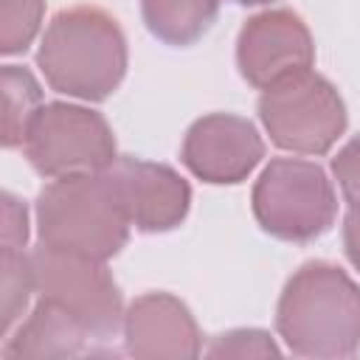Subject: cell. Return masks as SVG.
Masks as SVG:
<instances>
[{"label":"cell","instance_id":"6da1fadb","mask_svg":"<svg viewBox=\"0 0 360 360\" xmlns=\"http://www.w3.org/2000/svg\"><path fill=\"white\" fill-rule=\"evenodd\" d=\"M37 68L51 90L79 98H110L127 73V37L112 14L98 6H73L48 22Z\"/></svg>","mask_w":360,"mask_h":360},{"label":"cell","instance_id":"7a4b0ae2","mask_svg":"<svg viewBox=\"0 0 360 360\" xmlns=\"http://www.w3.org/2000/svg\"><path fill=\"white\" fill-rule=\"evenodd\" d=\"M276 329L298 357H352L360 349V287L332 262H307L281 290Z\"/></svg>","mask_w":360,"mask_h":360},{"label":"cell","instance_id":"3957f363","mask_svg":"<svg viewBox=\"0 0 360 360\" xmlns=\"http://www.w3.org/2000/svg\"><path fill=\"white\" fill-rule=\"evenodd\" d=\"M39 245L107 262L129 239V217L107 172L51 180L34 205Z\"/></svg>","mask_w":360,"mask_h":360},{"label":"cell","instance_id":"277c9868","mask_svg":"<svg viewBox=\"0 0 360 360\" xmlns=\"http://www.w3.org/2000/svg\"><path fill=\"white\" fill-rule=\"evenodd\" d=\"M253 217L281 242H312L338 217V194L326 172L304 158H273L253 183Z\"/></svg>","mask_w":360,"mask_h":360},{"label":"cell","instance_id":"5b68a950","mask_svg":"<svg viewBox=\"0 0 360 360\" xmlns=\"http://www.w3.org/2000/svg\"><path fill=\"white\" fill-rule=\"evenodd\" d=\"M256 110L270 141L292 155H326L349 124L340 93L312 68L262 90Z\"/></svg>","mask_w":360,"mask_h":360},{"label":"cell","instance_id":"8992f818","mask_svg":"<svg viewBox=\"0 0 360 360\" xmlns=\"http://www.w3.org/2000/svg\"><path fill=\"white\" fill-rule=\"evenodd\" d=\"M22 155L34 172L48 180L98 174L118 160L115 135L107 118L90 107L68 101L39 107L25 132Z\"/></svg>","mask_w":360,"mask_h":360},{"label":"cell","instance_id":"52a82bcc","mask_svg":"<svg viewBox=\"0 0 360 360\" xmlns=\"http://www.w3.org/2000/svg\"><path fill=\"white\" fill-rule=\"evenodd\" d=\"M31 273L34 292L79 321L93 340H107L124 326L121 290L104 262L39 245L31 250Z\"/></svg>","mask_w":360,"mask_h":360},{"label":"cell","instance_id":"ba28073f","mask_svg":"<svg viewBox=\"0 0 360 360\" xmlns=\"http://www.w3.org/2000/svg\"><path fill=\"white\" fill-rule=\"evenodd\" d=\"M312 62V34L290 8H267L250 17L236 37L239 76L256 90H267L295 73H304Z\"/></svg>","mask_w":360,"mask_h":360},{"label":"cell","instance_id":"9c48e42d","mask_svg":"<svg viewBox=\"0 0 360 360\" xmlns=\"http://www.w3.org/2000/svg\"><path fill=\"white\" fill-rule=\"evenodd\" d=\"M264 158L259 129L233 112H211L197 118L180 146L186 169L211 186H233L250 177Z\"/></svg>","mask_w":360,"mask_h":360},{"label":"cell","instance_id":"30bf717a","mask_svg":"<svg viewBox=\"0 0 360 360\" xmlns=\"http://www.w3.org/2000/svg\"><path fill=\"white\" fill-rule=\"evenodd\" d=\"M110 174L129 222L143 233H166L177 228L191 205L188 183L166 163L121 155Z\"/></svg>","mask_w":360,"mask_h":360},{"label":"cell","instance_id":"8fae6325","mask_svg":"<svg viewBox=\"0 0 360 360\" xmlns=\"http://www.w3.org/2000/svg\"><path fill=\"white\" fill-rule=\"evenodd\" d=\"M124 349L141 360H183L202 354L191 309L172 292H143L124 309Z\"/></svg>","mask_w":360,"mask_h":360},{"label":"cell","instance_id":"7c38bea8","mask_svg":"<svg viewBox=\"0 0 360 360\" xmlns=\"http://www.w3.org/2000/svg\"><path fill=\"white\" fill-rule=\"evenodd\" d=\"M93 340L87 329L73 321L65 309L56 304L39 298L31 315L17 326L11 338H6V346L0 354L6 360H22V357H79L93 354L87 346Z\"/></svg>","mask_w":360,"mask_h":360},{"label":"cell","instance_id":"4fadbf2b","mask_svg":"<svg viewBox=\"0 0 360 360\" xmlns=\"http://www.w3.org/2000/svg\"><path fill=\"white\" fill-rule=\"evenodd\" d=\"M222 0H141L149 34L172 48L194 45L217 20Z\"/></svg>","mask_w":360,"mask_h":360},{"label":"cell","instance_id":"5bb4252c","mask_svg":"<svg viewBox=\"0 0 360 360\" xmlns=\"http://www.w3.org/2000/svg\"><path fill=\"white\" fill-rule=\"evenodd\" d=\"M3 146H22L25 132L34 115L42 107V87L28 68L6 65L3 68Z\"/></svg>","mask_w":360,"mask_h":360},{"label":"cell","instance_id":"9a60e30c","mask_svg":"<svg viewBox=\"0 0 360 360\" xmlns=\"http://www.w3.org/2000/svg\"><path fill=\"white\" fill-rule=\"evenodd\" d=\"M0 292H3V335L11 332V326L20 321V315L28 307V298L34 292V273H31V253L25 250H8L0 253Z\"/></svg>","mask_w":360,"mask_h":360},{"label":"cell","instance_id":"2e32d148","mask_svg":"<svg viewBox=\"0 0 360 360\" xmlns=\"http://www.w3.org/2000/svg\"><path fill=\"white\" fill-rule=\"evenodd\" d=\"M45 0H0V53H22L39 34Z\"/></svg>","mask_w":360,"mask_h":360},{"label":"cell","instance_id":"e0dca14e","mask_svg":"<svg viewBox=\"0 0 360 360\" xmlns=\"http://www.w3.org/2000/svg\"><path fill=\"white\" fill-rule=\"evenodd\" d=\"M208 357H273L278 346L262 329H231L217 335L214 343L205 349Z\"/></svg>","mask_w":360,"mask_h":360},{"label":"cell","instance_id":"ac0fdd59","mask_svg":"<svg viewBox=\"0 0 360 360\" xmlns=\"http://www.w3.org/2000/svg\"><path fill=\"white\" fill-rule=\"evenodd\" d=\"M332 174L340 186V194L354 202L360 200V135L352 138L335 158H332Z\"/></svg>","mask_w":360,"mask_h":360},{"label":"cell","instance_id":"d6986e66","mask_svg":"<svg viewBox=\"0 0 360 360\" xmlns=\"http://www.w3.org/2000/svg\"><path fill=\"white\" fill-rule=\"evenodd\" d=\"M0 242L8 250H25V242H28V211H25V202L17 200L14 194H3Z\"/></svg>","mask_w":360,"mask_h":360},{"label":"cell","instance_id":"ffe728a7","mask_svg":"<svg viewBox=\"0 0 360 360\" xmlns=\"http://www.w3.org/2000/svg\"><path fill=\"white\" fill-rule=\"evenodd\" d=\"M343 248L354 270H360V200H354L343 217Z\"/></svg>","mask_w":360,"mask_h":360},{"label":"cell","instance_id":"44dd1931","mask_svg":"<svg viewBox=\"0 0 360 360\" xmlns=\"http://www.w3.org/2000/svg\"><path fill=\"white\" fill-rule=\"evenodd\" d=\"M239 6H264V3H273V0H233Z\"/></svg>","mask_w":360,"mask_h":360}]
</instances>
